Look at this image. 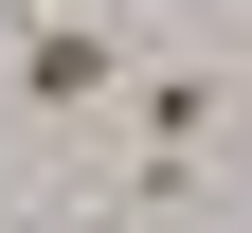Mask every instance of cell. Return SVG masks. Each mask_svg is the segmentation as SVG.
Listing matches in <instances>:
<instances>
[{"label": "cell", "instance_id": "cell-1", "mask_svg": "<svg viewBox=\"0 0 252 233\" xmlns=\"http://www.w3.org/2000/svg\"><path fill=\"white\" fill-rule=\"evenodd\" d=\"M108 90H126V18H90V0H18V18H0V108L90 126Z\"/></svg>", "mask_w": 252, "mask_h": 233}, {"label": "cell", "instance_id": "cell-2", "mask_svg": "<svg viewBox=\"0 0 252 233\" xmlns=\"http://www.w3.org/2000/svg\"><path fill=\"white\" fill-rule=\"evenodd\" d=\"M126 108H144V144H198L216 126V72H126Z\"/></svg>", "mask_w": 252, "mask_h": 233}, {"label": "cell", "instance_id": "cell-3", "mask_svg": "<svg viewBox=\"0 0 252 233\" xmlns=\"http://www.w3.org/2000/svg\"><path fill=\"white\" fill-rule=\"evenodd\" d=\"M18 161H36V108H0V215H18Z\"/></svg>", "mask_w": 252, "mask_h": 233}]
</instances>
